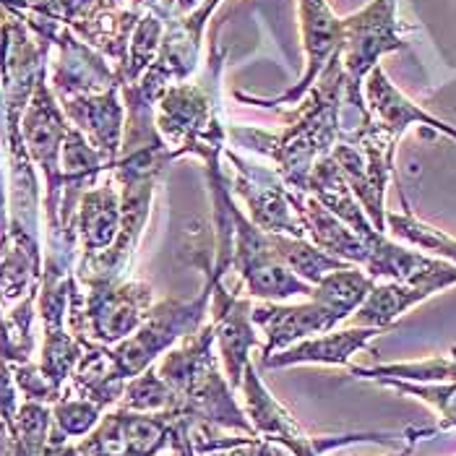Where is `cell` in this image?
Masks as SVG:
<instances>
[{"label":"cell","mask_w":456,"mask_h":456,"mask_svg":"<svg viewBox=\"0 0 456 456\" xmlns=\"http://www.w3.org/2000/svg\"><path fill=\"white\" fill-rule=\"evenodd\" d=\"M384 329L350 326L342 331H326L295 342L287 350L274 352L264 360V368H295V365H350L360 350H365Z\"/></svg>","instance_id":"obj_16"},{"label":"cell","mask_w":456,"mask_h":456,"mask_svg":"<svg viewBox=\"0 0 456 456\" xmlns=\"http://www.w3.org/2000/svg\"><path fill=\"white\" fill-rule=\"evenodd\" d=\"M297 16H300V35H303V50H305V73L303 78L287 89L280 97L272 100H258V97H248V94H235L240 102L261 107H280L295 105L300 100H305V94L311 92V86L316 84L321 70L326 69V63L331 61V55L339 50L342 42V19L334 16V11L329 8L326 0H297Z\"/></svg>","instance_id":"obj_10"},{"label":"cell","mask_w":456,"mask_h":456,"mask_svg":"<svg viewBox=\"0 0 456 456\" xmlns=\"http://www.w3.org/2000/svg\"><path fill=\"white\" fill-rule=\"evenodd\" d=\"M350 373L360 381H376V379H399L412 384H454L456 381V347L452 354H438L418 362H388V365H373L360 368L347 365Z\"/></svg>","instance_id":"obj_23"},{"label":"cell","mask_w":456,"mask_h":456,"mask_svg":"<svg viewBox=\"0 0 456 456\" xmlns=\"http://www.w3.org/2000/svg\"><path fill=\"white\" fill-rule=\"evenodd\" d=\"M165 19H167V13L162 11V5L154 3L149 8H143L139 24L131 35V42H128V58H126L123 69L118 70L120 86L136 84L149 70V66L154 63V58L159 53V42L165 35Z\"/></svg>","instance_id":"obj_22"},{"label":"cell","mask_w":456,"mask_h":456,"mask_svg":"<svg viewBox=\"0 0 456 456\" xmlns=\"http://www.w3.org/2000/svg\"><path fill=\"white\" fill-rule=\"evenodd\" d=\"M136 3V8H149V5H154L157 0H134Z\"/></svg>","instance_id":"obj_32"},{"label":"cell","mask_w":456,"mask_h":456,"mask_svg":"<svg viewBox=\"0 0 456 456\" xmlns=\"http://www.w3.org/2000/svg\"><path fill=\"white\" fill-rule=\"evenodd\" d=\"M105 410L84 396H61L53 407L50 444H69V438H84L102 420Z\"/></svg>","instance_id":"obj_26"},{"label":"cell","mask_w":456,"mask_h":456,"mask_svg":"<svg viewBox=\"0 0 456 456\" xmlns=\"http://www.w3.org/2000/svg\"><path fill=\"white\" fill-rule=\"evenodd\" d=\"M250 308H253L250 297L238 295V292L227 289L219 280H214L209 323L211 331H214V347H216L222 373H224L232 391H240L246 365L250 362V350L264 345L256 337V326L250 321Z\"/></svg>","instance_id":"obj_9"},{"label":"cell","mask_w":456,"mask_h":456,"mask_svg":"<svg viewBox=\"0 0 456 456\" xmlns=\"http://www.w3.org/2000/svg\"><path fill=\"white\" fill-rule=\"evenodd\" d=\"M289 201L305 227V238H311L314 246L331 253L334 258H339L345 264L360 266V269L368 264V256H370L368 243L354 230H350L339 216H334L323 204H318L311 193L289 191Z\"/></svg>","instance_id":"obj_17"},{"label":"cell","mask_w":456,"mask_h":456,"mask_svg":"<svg viewBox=\"0 0 456 456\" xmlns=\"http://www.w3.org/2000/svg\"><path fill=\"white\" fill-rule=\"evenodd\" d=\"M373 284L376 281L370 280L360 266H347V269L326 274L318 284H314L311 297L318 300L321 305H326L339 321H347L362 305V300L368 297Z\"/></svg>","instance_id":"obj_21"},{"label":"cell","mask_w":456,"mask_h":456,"mask_svg":"<svg viewBox=\"0 0 456 456\" xmlns=\"http://www.w3.org/2000/svg\"><path fill=\"white\" fill-rule=\"evenodd\" d=\"M70 376H73V391L84 399H92L102 410L118 404L128 381L115 360L112 347L97 345V342L81 345V357Z\"/></svg>","instance_id":"obj_18"},{"label":"cell","mask_w":456,"mask_h":456,"mask_svg":"<svg viewBox=\"0 0 456 456\" xmlns=\"http://www.w3.org/2000/svg\"><path fill=\"white\" fill-rule=\"evenodd\" d=\"M250 321L266 337V345H261V360H266L274 352L292 347L300 339L334 331L342 323L314 297H308V303H300V305H284V303L253 305Z\"/></svg>","instance_id":"obj_12"},{"label":"cell","mask_w":456,"mask_h":456,"mask_svg":"<svg viewBox=\"0 0 456 456\" xmlns=\"http://www.w3.org/2000/svg\"><path fill=\"white\" fill-rule=\"evenodd\" d=\"M373 384L394 388L399 394L415 396L425 404H430L438 415L436 430H454L456 428V381L454 384H412L399 379H376Z\"/></svg>","instance_id":"obj_27"},{"label":"cell","mask_w":456,"mask_h":456,"mask_svg":"<svg viewBox=\"0 0 456 456\" xmlns=\"http://www.w3.org/2000/svg\"><path fill=\"white\" fill-rule=\"evenodd\" d=\"M387 232H391L394 238L410 243V246L422 248L428 253H433L441 261H449L456 266V238L441 232L438 227H430L428 222L418 219L410 207L404 204V211H387Z\"/></svg>","instance_id":"obj_24"},{"label":"cell","mask_w":456,"mask_h":456,"mask_svg":"<svg viewBox=\"0 0 456 456\" xmlns=\"http://www.w3.org/2000/svg\"><path fill=\"white\" fill-rule=\"evenodd\" d=\"M362 97H365V107H368V115L370 120L381 123L387 131H391L396 139L404 136V131L410 126H425V128H433L444 136L456 141V128L433 118L430 112H425L420 105H415L412 100H407L388 78L381 66L370 70L365 76V84H362Z\"/></svg>","instance_id":"obj_15"},{"label":"cell","mask_w":456,"mask_h":456,"mask_svg":"<svg viewBox=\"0 0 456 456\" xmlns=\"http://www.w3.org/2000/svg\"><path fill=\"white\" fill-rule=\"evenodd\" d=\"M272 246H274V256L281 264L308 284H318L326 274L352 266V264H345V261L334 258L331 253L314 246L308 238H292V235L272 232Z\"/></svg>","instance_id":"obj_20"},{"label":"cell","mask_w":456,"mask_h":456,"mask_svg":"<svg viewBox=\"0 0 456 456\" xmlns=\"http://www.w3.org/2000/svg\"><path fill=\"white\" fill-rule=\"evenodd\" d=\"M456 284V266L444 264L441 269L425 274L420 280L412 281H376L362 305L352 314L354 326H368V329H384L388 331L396 318H402L410 308L420 305L430 295L454 287Z\"/></svg>","instance_id":"obj_11"},{"label":"cell","mask_w":456,"mask_h":456,"mask_svg":"<svg viewBox=\"0 0 456 456\" xmlns=\"http://www.w3.org/2000/svg\"><path fill=\"white\" fill-rule=\"evenodd\" d=\"M115 407L128 410V412H170V415H175L177 399L173 388L159 379L157 368L151 365L143 373L126 381V388Z\"/></svg>","instance_id":"obj_25"},{"label":"cell","mask_w":456,"mask_h":456,"mask_svg":"<svg viewBox=\"0 0 456 456\" xmlns=\"http://www.w3.org/2000/svg\"><path fill=\"white\" fill-rule=\"evenodd\" d=\"M407 42L402 37V24L396 19V0H370L357 13L342 19V42L339 61L345 69V107H352L360 115H368L362 84L365 76L379 66V61L404 50Z\"/></svg>","instance_id":"obj_5"},{"label":"cell","mask_w":456,"mask_h":456,"mask_svg":"<svg viewBox=\"0 0 456 456\" xmlns=\"http://www.w3.org/2000/svg\"><path fill=\"white\" fill-rule=\"evenodd\" d=\"M66 120L55 102L50 86L45 84V73L37 78L35 92L21 112V141L29 149V154L39 162L45 175L50 180V188H58V157L66 139Z\"/></svg>","instance_id":"obj_13"},{"label":"cell","mask_w":456,"mask_h":456,"mask_svg":"<svg viewBox=\"0 0 456 456\" xmlns=\"http://www.w3.org/2000/svg\"><path fill=\"white\" fill-rule=\"evenodd\" d=\"M201 3H204V0H165V3H162V11H165L167 16H188V13H193Z\"/></svg>","instance_id":"obj_30"},{"label":"cell","mask_w":456,"mask_h":456,"mask_svg":"<svg viewBox=\"0 0 456 456\" xmlns=\"http://www.w3.org/2000/svg\"><path fill=\"white\" fill-rule=\"evenodd\" d=\"M211 289H214V280L207 277V287L193 300L154 303L139 323V329L123 342L112 345L115 360L120 370L126 373V379H134L146 368H151L165 352L173 350L180 339L199 331L209 321Z\"/></svg>","instance_id":"obj_7"},{"label":"cell","mask_w":456,"mask_h":456,"mask_svg":"<svg viewBox=\"0 0 456 456\" xmlns=\"http://www.w3.org/2000/svg\"><path fill=\"white\" fill-rule=\"evenodd\" d=\"M256 441H248V444H240V446H232V449H224V452H216V454L207 456H256Z\"/></svg>","instance_id":"obj_31"},{"label":"cell","mask_w":456,"mask_h":456,"mask_svg":"<svg viewBox=\"0 0 456 456\" xmlns=\"http://www.w3.org/2000/svg\"><path fill=\"white\" fill-rule=\"evenodd\" d=\"M345 69L339 50L321 70L308 100L289 118L281 134H264L256 128H230V136L246 143L250 151L264 154L274 162L277 175L295 193H308V177L321 157L331 154L342 136V110H345Z\"/></svg>","instance_id":"obj_1"},{"label":"cell","mask_w":456,"mask_h":456,"mask_svg":"<svg viewBox=\"0 0 456 456\" xmlns=\"http://www.w3.org/2000/svg\"><path fill=\"white\" fill-rule=\"evenodd\" d=\"M157 373L175 394V418L191 425H209L216 430L258 438L243 404H238L235 391L222 373L209 321L199 331L180 339L173 350L165 352Z\"/></svg>","instance_id":"obj_2"},{"label":"cell","mask_w":456,"mask_h":456,"mask_svg":"<svg viewBox=\"0 0 456 456\" xmlns=\"http://www.w3.org/2000/svg\"><path fill=\"white\" fill-rule=\"evenodd\" d=\"M0 224H3V185H0Z\"/></svg>","instance_id":"obj_33"},{"label":"cell","mask_w":456,"mask_h":456,"mask_svg":"<svg viewBox=\"0 0 456 456\" xmlns=\"http://www.w3.org/2000/svg\"><path fill=\"white\" fill-rule=\"evenodd\" d=\"M170 456H199L191 444V425L183 418H175L170 430Z\"/></svg>","instance_id":"obj_28"},{"label":"cell","mask_w":456,"mask_h":456,"mask_svg":"<svg viewBox=\"0 0 456 456\" xmlns=\"http://www.w3.org/2000/svg\"><path fill=\"white\" fill-rule=\"evenodd\" d=\"M224 53L211 45L209 61L201 81H180L157 100V131L173 154H196L207 167L219 165L224 151V123H222V92L219 73Z\"/></svg>","instance_id":"obj_3"},{"label":"cell","mask_w":456,"mask_h":456,"mask_svg":"<svg viewBox=\"0 0 456 456\" xmlns=\"http://www.w3.org/2000/svg\"><path fill=\"white\" fill-rule=\"evenodd\" d=\"M243 410L253 425L256 436L264 441H274L284 446L292 456H323L331 449H342L352 444H381V446H396L404 438L402 433H345V436H311L305 428L284 410L277 396L261 381L253 360L246 365L243 373Z\"/></svg>","instance_id":"obj_4"},{"label":"cell","mask_w":456,"mask_h":456,"mask_svg":"<svg viewBox=\"0 0 456 456\" xmlns=\"http://www.w3.org/2000/svg\"><path fill=\"white\" fill-rule=\"evenodd\" d=\"M70 331L84 342L118 345L131 337L154 305L151 287L143 281H89V295L78 297L70 284Z\"/></svg>","instance_id":"obj_6"},{"label":"cell","mask_w":456,"mask_h":456,"mask_svg":"<svg viewBox=\"0 0 456 456\" xmlns=\"http://www.w3.org/2000/svg\"><path fill=\"white\" fill-rule=\"evenodd\" d=\"M438 430L436 428H407V444L399 449V452H391L387 456H412L415 452V444L420 441V438H428V436H436Z\"/></svg>","instance_id":"obj_29"},{"label":"cell","mask_w":456,"mask_h":456,"mask_svg":"<svg viewBox=\"0 0 456 456\" xmlns=\"http://www.w3.org/2000/svg\"><path fill=\"white\" fill-rule=\"evenodd\" d=\"M224 154L238 173L232 180V193L243 196L248 211H250L248 219L258 230H266V232L305 238V227L289 201V188L277 175V170H266L261 165L246 162L232 149H224Z\"/></svg>","instance_id":"obj_8"},{"label":"cell","mask_w":456,"mask_h":456,"mask_svg":"<svg viewBox=\"0 0 456 456\" xmlns=\"http://www.w3.org/2000/svg\"><path fill=\"white\" fill-rule=\"evenodd\" d=\"M61 102L76 131H81L84 139L97 149V154L107 165H112L118 159L123 126H126V105L118 100V86L97 94L69 97Z\"/></svg>","instance_id":"obj_14"},{"label":"cell","mask_w":456,"mask_h":456,"mask_svg":"<svg viewBox=\"0 0 456 456\" xmlns=\"http://www.w3.org/2000/svg\"><path fill=\"white\" fill-rule=\"evenodd\" d=\"M120 227V199L112 185V180H105L100 188L89 191L78 209V232L86 248V258L102 256L118 238Z\"/></svg>","instance_id":"obj_19"}]
</instances>
